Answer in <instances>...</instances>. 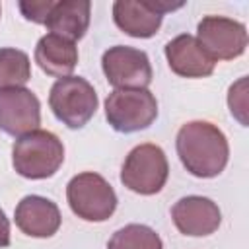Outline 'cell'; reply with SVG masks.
I'll return each mask as SVG.
<instances>
[{"instance_id": "30bf717a", "label": "cell", "mask_w": 249, "mask_h": 249, "mask_svg": "<svg viewBox=\"0 0 249 249\" xmlns=\"http://www.w3.org/2000/svg\"><path fill=\"white\" fill-rule=\"evenodd\" d=\"M183 4L169 2H134V0H117L113 4V19L119 29L130 37L146 39L152 37L160 25L165 12L181 8Z\"/></svg>"}, {"instance_id": "277c9868", "label": "cell", "mask_w": 249, "mask_h": 249, "mask_svg": "<svg viewBox=\"0 0 249 249\" xmlns=\"http://www.w3.org/2000/svg\"><path fill=\"white\" fill-rule=\"evenodd\" d=\"M66 198L72 212L86 222H105L117 208L113 187L97 173L86 171L70 179Z\"/></svg>"}, {"instance_id": "5b68a950", "label": "cell", "mask_w": 249, "mask_h": 249, "mask_svg": "<svg viewBox=\"0 0 249 249\" xmlns=\"http://www.w3.org/2000/svg\"><path fill=\"white\" fill-rule=\"evenodd\" d=\"M169 165L163 150L156 144H140L132 148L123 163L121 181L138 195H156L167 181Z\"/></svg>"}, {"instance_id": "d6986e66", "label": "cell", "mask_w": 249, "mask_h": 249, "mask_svg": "<svg viewBox=\"0 0 249 249\" xmlns=\"http://www.w3.org/2000/svg\"><path fill=\"white\" fill-rule=\"evenodd\" d=\"M245 78H241L235 86L230 88V95H228V103H230V111L231 115H235L243 124H245V117H243V111H245Z\"/></svg>"}, {"instance_id": "ffe728a7", "label": "cell", "mask_w": 249, "mask_h": 249, "mask_svg": "<svg viewBox=\"0 0 249 249\" xmlns=\"http://www.w3.org/2000/svg\"><path fill=\"white\" fill-rule=\"evenodd\" d=\"M8 245H10V222L4 210L0 208V247H8Z\"/></svg>"}, {"instance_id": "8992f818", "label": "cell", "mask_w": 249, "mask_h": 249, "mask_svg": "<svg viewBox=\"0 0 249 249\" xmlns=\"http://www.w3.org/2000/svg\"><path fill=\"white\" fill-rule=\"evenodd\" d=\"M105 117L119 132H136L158 117V101L148 89H115L105 99Z\"/></svg>"}, {"instance_id": "7a4b0ae2", "label": "cell", "mask_w": 249, "mask_h": 249, "mask_svg": "<svg viewBox=\"0 0 249 249\" xmlns=\"http://www.w3.org/2000/svg\"><path fill=\"white\" fill-rule=\"evenodd\" d=\"M62 161L64 146L49 130H31L19 136L12 148L14 169L27 179H47L58 171Z\"/></svg>"}, {"instance_id": "ba28073f", "label": "cell", "mask_w": 249, "mask_h": 249, "mask_svg": "<svg viewBox=\"0 0 249 249\" xmlns=\"http://www.w3.org/2000/svg\"><path fill=\"white\" fill-rule=\"evenodd\" d=\"M196 41L214 62L231 60L245 53L247 31L245 25L235 19L224 16H206L196 27Z\"/></svg>"}, {"instance_id": "9a60e30c", "label": "cell", "mask_w": 249, "mask_h": 249, "mask_svg": "<svg viewBox=\"0 0 249 249\" xmlns=\"http://www.w3.org/2000/svg\"><path fill=\"white\" fill-rule=\"evenodd\" d=\"M91 4L88 0H60L54 2L45 25L51 33L60 35L68 41L82 39L89 25Z\"/></svg>"}, {"instance_id": "7c38bea8", "label": "cell", "mask_w": 249, "mask_h": 249, "mask_svg": "<svg viewBox=\"0 0 249 249\" xmlns=\"http://www.w3.org/2000/svg\"><path fill=\"white\" fill-rule=\"evenodd\" d=\"M169 68L183 78H206L214 72V60L204 53L196 37L183 33L165 45Z\"/></svg>"}, {"instance_id": "9c48e42d", "label": "cell", "mask_w": 249, "mask_h": 249, "mask_svg": "<svg viewBox=\"0 0 249 249\" xmlns=\"http://www.w3.org/2000/svg\"><path fill=\"white\" fill-rule=\"evenodd\" d=\"M41 123V103L31 89H0V130L10 136H23L37 130Z\"/></svg>"}, {"instance_id": "5bb4252c", "label": "cell", "mask_w": 249, "mask_h": 249, "mask_svg": "<svg viewBox=\"0 0 249 249\" xmlns=\"http://www.w3.org/2000/svg\"><path fill=\"white\" fill-rule=\"evenodd\" d=\"M35 62L49 76L66 78L76 68L78 49L74 41H68L54 33H47L39 39L35 47Z\"/></svg>"}, {"instance_id": "8fae6325", "label": "cell", "mask_w": 249, "mask_h": 249, "mask_svg": "<svg viewBox=\"0 0 249 249\" xmlns=\"http://www.w3.org/2000/svg\"><path fill=\"white\" fill-rule=\"evenodd\" d=\"M171 218L181 233L193 237L214 233L222 222V214L216 202L196 195L177 200L171 208Z\"/></svg>"}, {"instance_id": "4fadbf2b", "label": "cell", "mask_w": 249, "mask_h": 249, "mask_svg": "<svg viewBox=\"0 0 249 249\" xmlns=\"http://www.w3.org/2000/svg\"><path fill=\"white\" fill-rule=\"evenodd\" d=\"M16 226L31 237H51L60 228L58 206L39 195L23 196L16 206Z\"/></svg>"}, {"instance_id": "6da1fadb", "label": "cell", "mask_w": 249, "mask_h": 249, "mask_svg": "<svg viewBox=\"0 0 249 249\" xmlns=\"http://www.w3.org/2000/svg\"><path fill=\"white\" fill-rule=\"evenodd\" d=\"M177 154L181 163L195 177H216L224 171L230 146L224 132L206 121H191L177 132Z\"/></svg>"}, {"instance_id": "2e32d148", "label": "cell", "mask_w": 249, "mask_h": 249, "mask_svg": "<svg viewBox=\"0 0 249 249\" xmlns=\"http://www.w3.org/2000/svg\"><path fill=\"white\" fill-rule=\"evenodd\" d=\"M31 78L29 56L12 47L0 49V89L21 88Z\"/></svg>"}, {"instance_id": "3957f363", "label": "cell", "mask_w": 249, "mask_h": 249, "mask_svg": "<svg viewBox=\"0 0 249 249\" xmlns=\"http://www.w3.org/2000/svg\"><path fill=\"white\" fill-rule=\"evenodd\" d=\"M49 105L54 117L68 128H82L97 111V93L88 80L66 76L53 84Z\"/></svg>"}, {"instance_id": "ac0fdd59", "label": "cell", "mask_w": 249, "mask_h": 249, "mask_svg": "<svg viewBox=\"0 0 249 249\" xmlns=\"http://www.w3.org/2000/svg\"><path fill=\"white\" fill-rule=\"evenodd\" d=\"M54 2L53 0H41V2H19V10L21 14L35 23H45L51 10H53Z\"/></svg>"}, {"instance_id": "52a82bcc", "label": "cell", "mask_w": 249, "mask_h": 249, "mask_svg": "<svg viewBox=\"0 0 249 249\" xmlns=\"http://www.w3.org/2000/svg\"><path fill=\"white\" fill-rule=\"evenodd\" d=\"M101 66L111 86L119 89H146L152 82L148 54L140 49L117 45L103 53Z\"/></svg>"}, {"instance_id": "e0dca14e", "label": "cell", "mask_w": 249, "mask_h": 249, "mask_svg": "<svg viewBox=\"0 0 249 249\" xmlns=\"http://www.w3.org/2000/svg\"><path fill=\"white\" fill-rule=\"evenodd\" d=\"M107 249H163V245L152 228L142 224H128L111 235Z\"/></svg>"}]
</instances>
